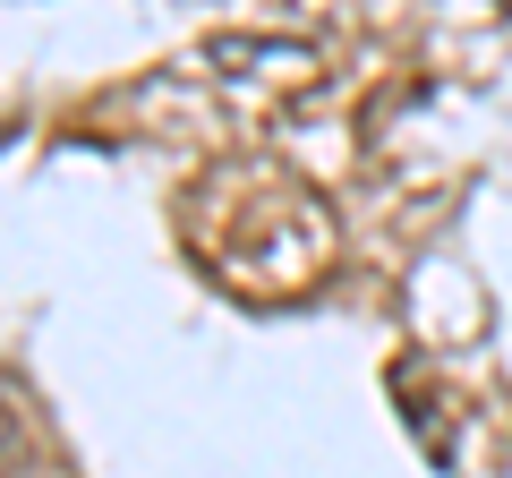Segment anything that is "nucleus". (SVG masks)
<instances>
[{
  "label": "nucleus",
  "mask_w": 512,
  "mask_h": 478,
  "mask_svg": "<svg viewBox=\"0 0 512 478\" xmlns=\"http://www.w3.org/2000/svg\"><path fill=\"white\" fill-rule=\"evenodd\" d=\"M26 453V427H18V402L0 393V461H18Z\"/></svg>",
  "instance_id": "nucleus-2"
},
{
  "label": "nucleus",
  "mask_w": 512,
  "mask_h": 478,
  "mask_svg": "<svg viewBox=\"0 0 512 478\" xmlns=\"http://www.w3.org/2000/svg\"><path fill=\"white\" fill-rule=\"evenodd\" d=\"M205 69H222L231 86L248 94H299L316 86V69H325V52L316 43H291V35H205Z\"/></svg>",
  "instance_id": "nucleus-1"
}]
</instances>
